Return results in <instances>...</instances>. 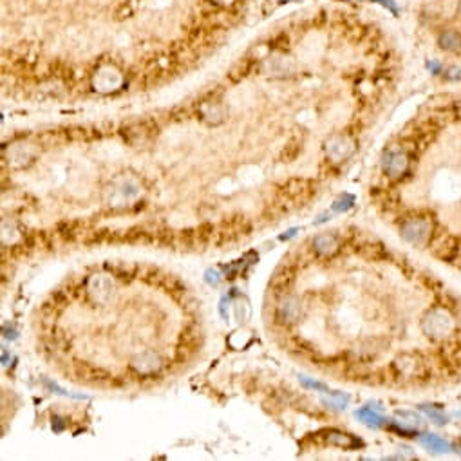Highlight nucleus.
I'll return each mask as SVG.
<instances>
[{
	"instance_id": "nucleus-4",
	"label": "nucleus",
	"mask_w": 461,
	"mask_h": 461,
	"mask_svg": "<svg viewBox=\"0 0 461 461\" xmlns=\"http://www.w3.org/2000/svg\"><path fill=\"white\" fill-rule=\"evenodd\" d=\"M354 149H356L354 141L350 136H345V134H335V136H331L328 140V143H325L328 158L335 161V163H342V161L350 160L351 156H353Z\"/></svg>"
},
{
	"instance_id": "nucleus-11",
	"label": "nucleus",
	"mask_w": 461,
	"mask_h": 461,
	"mask_svg": "<svg viewBox=\"0 0 461 461\" xmlns=\"http://www.w3.org/2000/svg\"><path fill=\"white\" fill-rule=\"evenodd\" d=\"M422 445L431 452H436V454H442V452H451L452 445L447 440H443L442 436L438 434H425V436L420 438Z\"/></svg>"
},
{
	"instance_id": "nucleus-18",
	"label": "nucleus",
	"mask_w": 461,
	"mask_h": 461,
	"mask_svg": "<svg viewBox=\"0 0 461 461\" xmlns=\"http://www.w3.org/2000/svg\"><path fill=\"white\" fill-rule=\"evenodd\" d=\"M427 69L431 71V74H434V76H438V74H443V63L436 62V60H431V62H427Z\"/></svg>"
},
{
	"instance_id": "nucleus-22",
	"label": "nucleus",
	"mask_w": 461,
	"mask_h": 461,
	"mask_svg": "<svg viewBox=\"0 0 461 461\" xmlns=\"http://www.w3.org/2000/svg\"><path fill=\"white\" fill-rule=\"evenodd\" d=\"M281 2H290V0H281Z\"/></svg>"
},
{
	"instance_id": "nucleus-2",
	"label": "nucleus",
	"mask_w": 461,
	"mask_h": 461,
	"mask_svg": "<svg viewBox=\"0 0 461 461\" xmlns=\"http://www.w3.org/2000/svg\"><path fill=\"white\" fill-rule=\"evenodd\" d=\"M432 232H434V223L431 217H411L407 221H403L400 226V233L407 243L414 244V246H425L431 241Z\"/></svg>"
},
{
	"instance_id": "nucleus-5",
	"label": "nucleus",
	"mask_w": 461,
	"mask_h": 461,
	"mask_svg": "<svg viewBox=\"0 0 461 461\" xmlns=\"http://www.w3.org/2000/svg\"><path fill=\"white\" fill-rule=\"evenodd\" d=\"M322 440L328 445L340 447V449H345V451H354V449H360L364 447V443L360 442L358 438H354L353 434H347V432H342L339 429H328V431H322Z\"/></svg>"
},
{
	"instance_id": "nucleus-13",
	"label": "nucleus",
	"mask_w": 461,
	"mask_h": 461,
	"mask_svg": "<svg viewBox=\"0 0 461 461\" xmlns=\"http://www.w3.org/2000/svg\"><path fill=\"white\" fill-rule=\"evenodd\" d=\"M201 114H203V120L210 123H219L224 118V109L219 105V103H204L201 107Z\"/></svg>"
},
{
	"instance_id": "nucleus-20",
	"label": "nucleus",
	"mask_w": 461,
	"mask_h": 461,
	"mask_svg": "<svg viewBox=\"0 0 461 461\" xmlns=\"http://www.w3.org/2000/svg\"><path fill=\"white\" fill-rule=\"evenodd\" d=\"M206 281L210 282V284H214V286H217L219 284V273L217 272H206Z\"/></svg>"
},
{
	"instance_id": "nucleus-3",
	"label": "nucleus",
	"mask_w": 461,
	"mask_h": 461,
	"mask_svg": "<svg viewBox=\"0 0 461 461\" xmlns=\"http://www.w3.org/2000/svg\"><path fill=\"white\" fill-rule=\"evenodd\" d=\"M382 170L391 180H400L409 170V156L396 149L385 151L382 158Z\"/></svg>"
},
{
	"instance_id": "nucleus-19",
	"label": "nucleus",
	"mask_w": 461,
	"mask_h": 461,
	"mask_svg": "<svg viewBox=\"0 0 461 461\" xmlns=\"http://www.w3.org/2000/svg\"><path fill=\"white\" fill-rule=\"evenodd\" d=\"M301 382L306 385V387L315 389V391H328V387H325L324 384H321V382H313V380H310V378H301Z\"/></svg>"
},
{
	"instance_id": "nucleus-9",
	"label": "nucleus",
	"mask_w": 461,
	"mask_h": 461,
	"mask_svg": "<svg viewBox=\"0 0 461 461\" xmlns=\"http://www.w3.org/2000/svg\"><path fill=\"white\" fill-rule=\"evenodd\" d=\"M313 250H315L321 257H331L333 253L339 252V241L335 235L331 233H321L313 239Z\"/></svg>"
},
{
	"instance_id": "nucleus-17",
	"label": "nucleus",
	"mask_w": 461,
	"mask_h": 461,
	"mask_svg": "<svg viewBox=\"0 0 461 461\" xmlns=\"http://www.w3.org/2000/svg\"><path fill=\"white\" fill-rule=\"evenodd\" d=\"M369 2H376V4L384 6L385 10H389L393 15H398V4L394 0H369Z\"/></svg>"
},
{
	"instance_id": "nucleus-21",
	"label": "nucleus",
	"mask_w": 461,
	"mask_h": 461,
	"mask_svg": "<svg viewBox=\"0 0 461 461\" xmlns=\"http://www.w3.org/2000/svg\"><path fill=\"white\" fill-rule=\"evenodd\" d=\"M458 15H460V19H461V0H460V4H458Z\"/></svg>"
},
{
	"instance_id": "nucleus-10",
	"label": "nucleus",
	"mask_w": 461,
	"mask_h": 461,
	"mask_svg": "<svg viewBox=\"0 0 461 461\" xmlns=\"http://www.w3.org/2000/svg\"><path fill=\"white\" fill-rule=\"evenodd\" d=\"M132 367L136 369L140 374H152L161 367V362L160 358H158V354L143 353L132 362Z\"/></svg>"
},
{
	"instance_id": "nucleus-15",
	"label": "nucleus",
	"mask_w": 461,
	"mask_h": 461,
	"mask_svg": "<svg viewBox=\"0 0 461 461\" xmlns=\"http://www.w3.org/2000/svg\"><path fill=\"white\" fill-rule=\"evenodd\" d=\"M420 409H422V411H425V413H427V416L431 418L432 422L438 423V425H443V423H447V418L443 416L440 409H429V407H425V405H422Z\"/></svg>"
},
{
	"instance_id": "nucleus-12",
	"label": "nucleus",
	"mask_w": 461,
	"mask_h": 461,
	"mask_svg": "<svg viewBox=\"0 0 461 461\" xmlns=\"http://www.w3.org/2000/svg\"><path fill=\"white\" fill-rule=\"evenodd\" d=\"M356 418H358L360 422H364L365 425H369V427H382V425H385V418L382 414L374 413L373 409H360V411H356Z\"/></svg>"
},
{
	"instance_id": "nucleus-16",
	"label": "nucleus",
	"mask_w": 461,
	"mask_h": 461,
	"mask_svg": "<svg viewBox=\"0 0 461 461\" xmlns=\"http://www.w3.org/2000/svg\"><path fill=\"white\" fill-rule=\"evenodd\" d=\"M443 78L449 82H458V80H461V67H458V65L445 67L443 69Z\"/></svg>"
},
{
	"instance_id": "nucleus-6",
	"label": "nucleus",
	"mask_w": 461,
	"mask_h": 461,
	"mask_svg": "<svg viewBox=\"0 0 461 461\" xmlns=\"http://www.w3.org/2000/svg\"><path fill=\"white\" fill-rule=\"evenodd\" d=\"M89 293L98 302H109L114 293V284L107 275H94L89 281Z\"/></svg>"
},
{
	"instance_id": "nucleus-14",
	"label": "nucleus",
	"mask_w": 461,
	"mask_h": 461,
	"mask_svg": "<svg viewBox=\"0 0 461 461\" xmlns=\"http://www.w3.org/2000/svg\"><path fill=\"white\" fill-rule=\"evenodd\" d=\"M353 204H354L353 195L345 194V195H342V197H340L335 204H333V210H336V212H345V210H350Z\"/></svg>"
},
{
	"instance_id": "nucleus-1",
	"label": "nucleus",
	"mask_w": 461,
	"mask_h": 461,
	"mask_svg": "<svg viewBox=\"0 0 461 461\" xmlns=\"http://www.w3.org/2000/svg\"><path fill=\"white\" fill-rule=\"evenodd\" d=\"M454 319L447 310H431L423 317L422 330L431 340H445L454 331Z\"/></svg>"
},
{
	"instance_id": "nucleus-7",
	"label": "nucleus",
	"mask_w": 461,
	"mask_h": 461,
	"mask_svg": "<svg viewBox=\"0 0 461 461\" xmlns=\"http://www.w3.org/2000/svg\"><path fill=\"white\" fill-rule=\"evenodd\" d=\"M277 321L282 324H293V322L301 317V302L293 299V297H284L279 304H277Z\"/></svg>"
},
{
	"instance_id": "nucleus-8",
	"label": "nucleus",
	"mask_w": 461,
	"mask_h": 461,
	"mask_svg": "<svg viewBox=\"0 0 461 461\" xmlns=\"http://www.w3.org/2000/svg\"><path fill=\"white\" fill-rule=\"evenodd\" d=\"M438 47L445 53L461 54V33L458 30H443L438 34Z\"/></svg>"
}]
</instances>
